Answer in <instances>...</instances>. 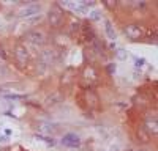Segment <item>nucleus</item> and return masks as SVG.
<instances>
[{
	"label": "nucleus",
	"instance_id": "obj_1",
	"mask_svg": "<svg viewBox=\"0 0 158 151\" xmlns=\"http://www.w3.org/2000/svg\"><path fill=\"white\" fill-rule=\"evenodd\" d=\"M41 11V5L40 3H29L19 10V17H32V16H40Z\"/></svg>",
	"mask_w": 158,
	"mask_h": 151
},
{
	"label": "nucleus",
	"instance_id": "obj_2",
	"mask_svg": "<svg viewBox=\"0 0 158 151\" xmlns=\"http://www.w3.org/2000/svg\"><path fill=\"white\" fill-rule=\"evenodd\" d=\"M60 5L71 10L73 13H84L89 6H94L92 2H62Z\"/></svg>",
	"mask_w": 158,
	"mask_h": 151
},
{
	"label": "nucleus",
	"instance_id": "obj_3",
	"mask_svg": "<svg viewBox=\"0 0 158 151\" xmlns=\"http://www.w3.org/2000/svg\"><path fill=\"white\" fill-rule=\"evenodd\" d=\"M48 17H49V22H51L52 27H60L62 22H63V13L60 10H57V8H52L49 11Z\"/></svg>",
	"mask_w": 158,
	"mask_h": 151
},
{
	"label": "nucleus",
	"instance_id": "obj_4",
	"mask_svg": "<svg viewBox=\"0 0 158 151\" xmlns=\"http://www.w3.org/2000/svg\"><path fill=\"white\" fill-rule=\"evenodd\" d=\"M123 32H125V35L130 38V40H139V38L142 36V29L139 27V25H136V24L127 25V27L123 29Z\"/></svg>",
	"mask_w": 158,
	"mask_h": 151
},
{
	"label": "nucleus",
	"instance_id": "obj_5",
	"mask_svg": "<svg viewBox=\"0 0 158 151\" xmlns=\"http://www.w3.org/2000/svg\"><path fill=\"white\" fill-rule=\"evenodd\" d=\"M15 57H16V60H18V63L21 66H24V65L29 63V52H27V49H25L24 46H16Z\"/></svg>",
	"mask_w": 158,
	"mask_h": 151
},
{
	"label": "nucleus",
	"instance_id": "obj_6",
	"mask_svg": "<svg viewBox=\"0 0 158 151\" xmlns=\"http://www.w3.org/2000/svg\"><path fill=\"white\" fill-rule=\"evenodd\" d=\"M62 143L65 146H68V148H76V146H79V143H81V138H79V135H76L73 132H68V134L63 135Z\"/></svg>",
	"mask_w": 158,
	"mask_h": 151
},
{
	"label": "nucleus",
	"instance_id": "obj_7",
	"mask_svg": "<svg viewBox=\"0 0 158 151\" xmlns=\"http://www.w3.org/2000/svg\"><path fill=\"white\" fill-rule=\"evenodd\" d=\"M27 40L33 44V46H41L44 41H46V38H44V33L43 32H32L27 35Z\"/></svg>",
	"mask_w": 158,
	"mask_h": 151
},
{
	"label": "nucleus",
	"instance_id": "obj_8",
	"mask_svg": "<svg viewBox=\"0 0 158 151\" xmlns=\"http://www.w3.org/2000/svg\"><path fill=\"white\" fill-rule=\"evenodd\" d=\"M104 29H106V33H108V36L111 38V40H114V41H115L117 33H115V30H114V27H112L111 21H104Z\"/></svg>",
	"mask_w": 158,
	"mask_h": 151
},
{
	"label": "nucleus",
	"instance_id": "obj_9",
	"mask_svg": "<svg viewBox=\"0 0 158 151\" xmlns=\"http://www.w3.org/2000/svg\"><path fill=\"white\" fill-rule=\"evenodd\" d=\"M146 126H147V131L149 132H152L153 135H156V117L155 115H153V118H149L147 120Z\"/></svg>",
	"mask_w": 158,
	"mask_h": 151
},
{
	"label": "nucleus",
	"instance_id": "obj_10",
	"mask_svg": "<svg viewBox=\"0 0 158 151\" xmlns=\"http://www.w3.org/2000/svg\"><path fill=\"white\" fill-rule=\"evenodd\" d=\"M141 135V142H144V143H146V142H149V138H150V134L149 132H146V131H144V129H139V132H138V137Z\"/></svg>",
	"mask_w": 158,
	"mask_h": 151
},
{
	"label": "nucleus",
	"instance_id": "obj_11",
	"mask_svg": "<svg viewBox=\"0 0 158 151\" xmlns=\"http://www.w3.org/2000/svg\"><path fill=\"white\" fill-rule=\"evenodd\" d=\"M90 19H94V21H100V19H101V13H100L98 10L90 11Z\"/></svg>",
	"mask_w": 158,
	"mask_h": 151
},
{
	"label": "nucleus",
	"instance_id": "obj_12",
	"mask_svg": "<svg viewBox=\"0 0 158 151\" xmlns=\"http://www.w3.org/2000/svg\"><path fill=\"white\" fill-rule=\"evenodd\" d=\"M146 65V60L144 58H136V66H144Z\"/></svg>",
	"mask_w": 158,
	"mask_h": 151
},
{
	"label": "nucleus",
	"instance_id": "obj_13",
	"mask_svg": "<svg viewBox=\"0 0 158 151\" xmlns=\"http://www.w3.org/2000/svg\"><path fill=\"white\" fill-rule=\"evenodd\" d=\"M117 54H118V57H120V58H125V57H127L125 52H123V49H118V50H117Z\"/></svg>",
	"mask_w": 158,
	"mask_h": 151
}]
</instances>
